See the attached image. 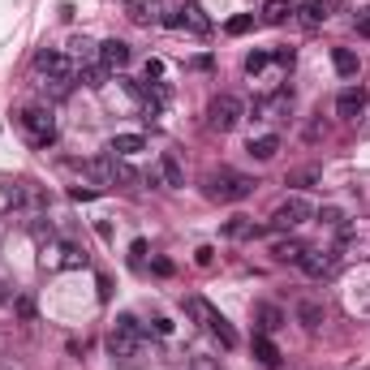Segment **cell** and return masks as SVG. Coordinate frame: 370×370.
<instances>
[{"instance_id": "12", "label": "cell", "mask_w": 370, "mask_h": 370, "mask_svg": "<svg viewBox=\"0 0 370 370\" xmlns=\"http://www.w3.org/2000/svg\"><path fill=\"white\" fill-rule=\"evenodd\" d=\"M254 323H258L262 336H272L276 328H284V310L272 306V301H258V306H254Z\"/></svg>"}, {"instance_id": "6", "label": "cell", "mask_w": 370, "mask_h": 370, "mask_svg": "<svg viewBox=\"0 0 370 370\" xmlns=\"http://www.w3.org/2000/svg\"><path fill=\"white\" fill-rule=\"evenodd\" d=\"M310 216H314V207H310L301 194H289L284 202H276V211H272L267 224H272V229H297V224H306Z\"/></svg>"}, {"instance_id": "10", "label": "cell", "mask_w": 370, "mask_h": 370, "mask_svg": "<svg viewBox=\"0 0 370 370\" xmlns=\"http://www.w3.org/2000/svg\"><path fill=\"white\" fill-rule=\"evenodd\" d=\"M129 61H134V52H129L125 39H103V43H99V65L108 69V74H121Z\"/></svg>"}, {"instance_id": "19", "label": "cell", "mask_w": 370, "mask_h": 370, "mask_svg": "<svg viewBox=\"0 0 370 370\" xmlns=\"http://www.w3.org/2000/svg\"><path fill=\"white\" fill-rule=\"evenodd\" d=\"M301 254H306V245H301L297 237H280V241L272 245V258H276V262H301Z\"/></svg>"}, {"instance_id": "22", "label": "cell", "mask_w": 370, "mask_h": 370, "mask_svg": "<svg viewBox=\"0 0 370 370\" xmlns=\"http://www.w3.org/2000/svg\"><path fill=\"white\" fill-rule=\"evenodd\" d=\"M262 229L254 224V220H245V216H233L229 224H224V237H233V241H250V237H258Z\"/></svg>"}, {"instance_id": "30", "label": "cell", "mask_w": 370, "mask_h": 370, "mask_svg": "<svg viewBox=\"0 0 370 370\" xmlns=\"http://www.w3.org/2000/svg\"><path fill=\"white\" fill-rule=\"evenodd\" d=\"M185 370H220V362H216V357H207V353H198V357H190Z\"/></svg>"}, {"instance_id": "14", "label": "cell", "mask_w": 370, "mask_h": 370, "mask_svg": "<svg viewBox=\"0 0 370 370\" xmlns=\"http://www.w3.org/2000/svg\"><path fill=\"white\" fill-rule=\"evenodd\" d=\"M108 151H112V155H121V160H129V155L146 151V138H142V134H117V138L108 142Z\"/></svg>"}, {"instance_id": "35", "label": "cell", "mask_w": 370, "mask_h": 370, "mask_svg": "<svg viewBox=\"0 0 370 370\" xmlns=\"http://www.w3.org/2000/svg\"><path fill=\"white\" fill-rule=\"evenodd\" d=\"M151 78H164V65H160V61H146V82H151Z\"/></svg>"}, {"instance_id": "24", "label": "cell", "mask_w": 370, "mask_h": 370, "mask_svg": "<svg viewBox=\"0 0 370 370\" xmlns=\"http://www.w3.org/2000/svg\"><path fill=\"white\" fill-rule=\"evenodd\" d=\"M78 82L91 86V91H99L103 82H108V69H103L99 61H95V65H78Z\"/></svg>"}, {"instance_id": "15", "label": "cell", "mask_w": 370, "mask_h": 370, "mask_svg": "<svg viewBox=\"0 0 370 370\" xmlns=\"http://www.w3.org/2000/svg\"><path fill=\"white\" fill-rule=\"evenodd\" d=\"M254 357L262 362V366H267V370H280V349H276V340L272 336H254Z\"/></svg>"}, {"instance_id": "5", "label": "cell", "mask_w": 370, "mask_h": 370, "mask_svg": "<svg viewBox=\"0 0 370 370\" xmlns=\"http://www.w3.org/2000/svg\"><path fill=\"white\" fill-rule=\"evenodd\" d=\"M241 117H245V103L237 99V95H216L207 103V121H211V129H220V134H229V129H237L241 125Z\"/></svg>"}, {"instance_id": "33", "label": "cell", "mask_w": 370, "mask_h": 370, "mask_svg": "<svg viewBox=\"0 0 370 370\" xmlns=\"http://www.w3.org/2000/svg\"><path fill=\"white\" fill-rule=\"evenodd\" d=\"M357 35H366V39H370V9H362V13H357Z\"/></svg>"}, {"instance_id": "8", "label": "cell", "mask_w": 370, "mask_h": 370, "mask_svg": "<svg viewBox=\"0 0 370 370\" xmlns=\"http://www.w3.org/2000/svg\"><path fill=\"white\" fill-rule=\"evenodd\" d=\"M336 262H340V254H336V250H310V245H306V254H301L297 267H301L310 280H328V276L336 272Z\"/></svg>"}, {"instance_id": "16", "label": "cell", "mask_w": 370, "mask_h": 370, "mask_svg": "<svg viewBox=\"0 0 370 370\" xmlns=\"http://www.w3.org/2000/svg\"><path fill=\"white\" fill-rule=\"evenodd\" d=\"M332 65H336L340 78H357V69H362V61H357L353 47H332Z\"/></svg>"}, {"instance_id": "23", "label": "cell", "mask_w": 370, "mask_h": 370, "mask_svg": "<svg viewBox=\"0 0 370 370\" xmlns=\"http://www.w3.org/2000/svg\"><path fill=\"white\" fill-rule=\"evenodd\" d=\"M129 18H134L138 26H155V22H160V5H155V0H151V5H146V0H134Z\"/></svg>"}, {"instance_id": "13", "label": "cell", "mask_w": 370, "mask_h": 370, "mask_svg": "<svg viewBox=\"0 0 370 370\" xmlns=\"http://www.w3.org/2000/svg\"><path fill=\"white\" fill-rule=\"evenodd\" d=\"M160 177H164L168 190H181V185H185V168H181V160H177V151H164V155H160Z\"/></svg>"}, {"instance_id": "28", "label": "cell", "mask_w": 370, "mask_h": 370, "mask_svg": "<svg viewBox=\"0 0 370 370\" xmlns=\"http://www.w3.org/2000/svg\"><path fill=\"white\" fill-rule=\"evenodd\" d=\"M293 61H297L293 47H276V52H272V65H280V69H293Z\"/></svg>"}, {"instance_id": "4", "label": "cell", "mask_w": 370, "mask_h": 370, "mask_svg": "<svg viewBox=\"0 0 370 370\" xmlns=\"http://www.w3.org/2000/svg\"><path fill=\"white\" fill-rule=\"evenodd\" d=\"M254 177H241V173H216L207 181V198H216V202H241V198H250L254 194Z\"/></svg>"}, {"instance_id": "1", "label": "cell", "mask_w": 370, "mask_h": 370, "mask_svg": "<svg viewBox=\"0 0 370 370\" xmlns=\"http://www.w3.org/2000/svg\"><path fill=\"white\" fill-rule=\"evenodd\" d=\"M138 349H142V323L134 319V314H117V323L108 332V353L129 366L138 357Z\"/></svg>"}, {"instance_id": "34", "label": "cell", "mask_w": 370, "mask_h": 370, "mask_svg": "<svg viewBox=\"0 0 370 370\" xmlns=\"http://www.w3.org/2000/svg\"><path fill=\"white\" fill-rule=\"evenodd\" d=\"M194 258H198V267H211V258H216V250H211V245H202Z\"/></svg>"}, {"instance_id": "21", "label": "cell", "mask_w": 370, "mask_h": 370, "mask_svg": "<svg viewBox=\"0 0 370 370\" xmlns=\"http://www.w3.org/2000/svg\"><path fill=\"white\" fill-rule=\"evenodd\" d=\"M297 13H301L306 26H323V22H328V0H301Z\"/></svg>"}, {"instance_id": "3", "label": "cell", "mask_w": 370, "mask_h": 370, "mask_svg": "<svg viewBox=\"0 0 370 370\" xmlns=\"http://www.w3.org/2000/svg\"><path fill=\"white\" fill-rule=\"evenodd\" d=\"M185 310H190L194 319H198L211 336H216L224 349H237V332H233V323H229V319H224V314H220L216 306H211L207 297H190V301H185Z\"/></svg>"}, {"instance_id": "36", "label": "cell", "mask_w": 370, "mask_h": 370, "mask_svg": "<svg viewBox=\"0 0 370 370\" xmlns=\"http://www.w3.org/2000/svg\"><path fill=\"white\" fill-rule=\"evenodd\" d=\"M0 289H5V284H0ZM0 297H5V293H0Z\"/></svg>"}, {"instance_id": "17", "label": "cell", "mask_w": 370, "mask_h": 370, "mask_svg": "<svg viewBox=\"0 0 370 370\" xmlns=\"http://www.w3.org/2000/svg\"><path fill=\"white\" fill-rule=\"evenodd\" d=\"M297 323L306 332H319L323 328V306L319 301H297Z\"/></svg>"}, {"instance_id": "18", "label": "cell", "mask_w": 370, "mask_h": 370, "mask_svg": "<svg viewBox=\"0 0 370 370\" xmlns=\"http://www.w3.org/2000/svg\"><path fill=\"white\" fill-rule=\"evenodd\" d=\"M250 155H254V160H262V164H267V160H276V151H280V138L276 134H262V138H250V146H245Z\"/></svg>"}, {"instance_id": "20", "label": "cell", "mask_w": 370, "mask_h": 370, "mask_svg": "<svg viewBox=\"0 0 370 370\" xmlns=\"http://www.w3.org/2000/svg\"><path fill=\"white\" fill-rule=\"evenodd\" d=\"M293 13L297 9L289 5V0H267V5H262V22H267V26H284Z\"/></svg>"}, {"instance_id": "29", "label": "cell", "mask_w": 370, "mask_h": 370, "mask_svg": "<svg viewBox=\"0 0 370 370\" xmlns=\"http://www.w3.org/2000/svg\"><path fill=\"white\" fill-rule=\"evenodd\" d=\"M314 181H319V173H314V168H301V173H293L284 185H297V190H301V185H314Z\"/></svg>"}, {"instance_id": "11", "label": "cell", "mask_w": 370, "mask_h": 370, "mask_svg": "<svg viewBox=\"0 0 370 370\" xmlns=\"http://www.w3.org/2000/svg\"><path fill=\"white\" fill-rule=\"evenodd\" d=\"M366 103H370L366 86H345V91L336 95V117H345V121H357V117L366 112Z\"/></svg>"}, {"instance_id": "2", "label": "cell", "mask_w": 370, "mask_h": 370, "mask_svg": "<svg viewBox=\"0 0 370 370\" xmlns=\"http://www.w3.org/2000/svg\"><path fill=\"white\" fill-rule=\"evenodd\" d=\"M18 125L26 129V138H30L39 151H47L52 142H57V117H52V108H43V103L22 108V112H18Z\"/></svg>"}, {"instance_id": "27", "label": "cell", "mask_w": 370, "mask_h": 370, "mask_svg": "<svg viewBox=\"0 0 370 370\" xmlns=\"http://www.w3.org/2000/svg\"><path fill=\"white\" fill-rule=\"evenodd\" d=\"M254 22H258L254 13H237V18L224 22V30H229V35H245V30H254Z\"/></svg>"}, {"instance_id": "7", "label": "cell", "mask_w": 370, "mask_h": 370, "mask_svg": "<svg viewBox=\"0 0 370 370\" xmlns=\"http://www.w3.org/2000/svg\"><path fill=\"white\" fill-rule=\"evenodd\" d=\"M35 69H39L43 78H78L74 57H69V52H57V47H43L39 57H35Z\"/></svg>"}, {"instance_id": "31", "label": "cell", "mask_w": 370, "mask_h": 370, "mask_svg": "<svg viewBox=\"0 0 370 370\" xmlns=\"http://www.w3.org/2000/svg\"><path fill=\"white\" fill-rule=\"evenodd\" d=\"M69 198H78V202H91V198H95V190H91V185H82V181H78V185H74V190H69Z\"/></svg>"}, {"instance_id": "32", "label": "cell", "mask_w": 370, "mask_h": 370, "mask_svg": "<svg viewBox=\"0 0 370 370\" xmlns=\"http://www.w3.org/2000/svg\"><path fill=\"white\" fill-rule=\"evenodd\" d=\"M129 258H134V262H142V258H146V241H142V237L129 245Z\"/></svg>"}, {"instance_id": "25", "label": "cell", "mask_w": 370, "mask_h": 370, "mask_svg": "<svg viewBox=\"0 0 370 370\" xmlns=\"http://www.w3.org/2000/svg\"><path fill=\"white\" fill-rule=\"evenodd\" d=\"M319 220L332 224V229H340V237H349V224H345V211H340V207H323V211H319Z\"/></svg>"}, {"instance_id": "26", "label": "cell", "mask_w": 370, "mask_h": 370, "mask_svg": "<svg viewBox=\"0 0 370 370\" xmlns=\"http://www.w3.org/2000/svg\"><path fill=\"white\" fill-rule=\"evenodd\" d=\"M267 65H272V52H250V57H245V74L250 78H258Z\"/></svg>"}, {"instance_id": "9", "label": "cell", "mask_w": 370, "mask_h": 370, "mask_svg": "<svg viewBox=\"0 0 370 370\" xmlns=\"http://www.w3.org/2000/svg\"><path fill=\"white\" fill-rule=\"evenodd\" d=\"M168 26H177V30H190V35H211V18L202 13V5H181L173 18H168Z\"/></svg>"}]
</instances>
